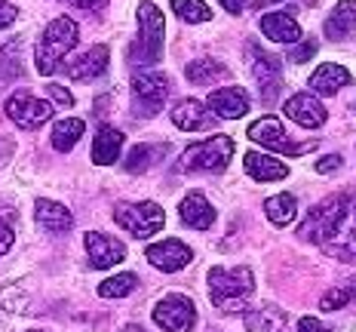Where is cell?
I'll list each match as a JSON object with an SVG mask.
<instances>
[{
	"instance_id": "6da1fadb",
	"label": "cell",
	"mask_w": 356,
	"mask_h": 332,
	"mask_svg": "<svg viewBox=\"0 0 356 332\" xmlns=\"http://www.w3.org/2000/svg\"><path fill=\"white\" fill-rule=\"evenodd\" d=\"M301 237L335 258L356 255V194H335L316 203L301 221Z\"/></svg>"
},
{
	"instance_id": "7a4b0ae2",
	"label": "cell",
	"mask_w": 356,
	"mask_h": 332,
	"mask_svg": "<svg viewBox=\"0 0 356 332\" xmlns=\"http://www.w3.org/2000/svg\"><path fill=\"white\" fill-rule=\"evenodd\" d=\"M209 299L218 311H227V314H240L249 308V299L255 292V277H252L249 268H212L209 277Z\"/></svg>"
},
{
	"instance_id": "3957f363",
	"label": "cell",
	"mask_w": 356,
	"mask_h": 332,
	"mask_svg": "<svg viewBox=\"0 0 356 332\" xmlns=\"http://www.w3.org/2000/svg\"><path fill=\"white\" fill-rule=\"evenodd\" d=\"M163 31H166V22H163L160 6L154 3H138V37L129 49H126V65L132 68H151L154 62L163 58Z\"/></svg>"
},
{
	"instance_id": "277c9868",
	"label": "cell",
	"mask_w": 356,
	"mask_h": 332,
	"mask_svg": "<svg viewBox=\"0 0 356 332\" xmlns=\"http://www.w3.org/2000/svg\"><path fill=\"white\" fill-rule=\"evenodd\" d=\"M77 40H80V28H77V22H74L71 16L53 19L47 25V31L40 34L37 47H34L37 71H40V74H53L58 68V62H62V58L68 56L74 47H77Z\"/></svg>"
},
{
	"instance_id": "5b68a950",
	"label": "cell",
	"mask_w": 356,
	"mask_h": 332,
	"mask_svg": "<svg viewBox=\"0 0 356 332\" xmlns=\"http://www.w3.org/2000/svg\"><path fill=\"white\" fill-rule=\"evenodd\" d=\"M234 157V142L227 136H212L206 142L191 145L178 160L181 173H225Z\"/></svg>"
},
{
	"instance_id": "8992f818",
	"label": "cell",
	"mask_w": 356,
	"mask_h": 332,
	"mask_svg": "<svg viewBox=\"0 0 356 332\" xmlns=\"http://www.w3.org/2000/svg\"><path fill=\"white\" fill-rule=\"evenodd\" d=\"M114 221L132 234L136 240H147L166 225V212L157 203H117Z\"/></svg>"
},
{
	"instance_id": "52a82bcc",
	"label": "cell",
	"mask_w": 356,
	"mask_h": 332,
	"mask_svg": "<svg viewBox=\"0 0 356 332\" xmlns=\"http://www.w3.org/2000/svg\"><path fill=\"white\" fill-rule=\"evenodd\" d=\"M53 105L43 99H37V95H31L28 90H19L13 93L10 99H6V114H10L13 123H19L22 129H37L43 127V123L53 117Z\"/></svg>"
},
{
	"instance_id": "ba28073f",
	"label": "cell",
	"mask_w": 356,
	"mask_h": 332,
	"mask_svg": "<svg viewBox=\"0 0 356 332\" xmlns=\"http://www.w3.org/2000/svg\"><path fill=\"white\" fill-rule=\"evenodd\" d=\"M154 323L166 332H191L197 323V308L188 295H166L154 308Z\"/></svg>"
},
{
	"instance_id": "9c48e42d",
	"label": "cell",
	"mask_w": 356,
	"mask_h": 332,
	"mask_svg": "<svg viewBox=\"0 0 356 332\" xmlns=\"http://www.w3.org/2000/svg\"><path fill=\"white\" fill-rule=\"evenodd\" d=\"M249 139L258 142V145H264V148H270V151H277V154H292V157H298L301 151L314 148V145H304V148L295 145L292 139L286 136L283 123H280L277 117H261V120H255L249 127Z\"/></svg>"
},
{
	"instance_id": "30bf717a",
	"label": "cell",
	"mask_w": 356,
	"mask_h": 332,
	"mask_svg": "<svg viewBox=\"0 0 356 332\" xmlns=\"http://www.w3.org/2000/svg\"><path fill=\"white\" fill-rule=\"evenodd\" d=\"M132 93H136V99L145 105V114H157L169 95V77L166 74L142 71L132 77Z\"/></svg>"
},
{
	"instance_id": "8fae6325",
	"label": "cell",
	"mask_w": 356,
	"mask_h": 332,
	"mask_svg": "<svg viewBox=\"0 0 356 332\" xmlns=\"http://www.w3.org/2000/svg\"><path fill=\"white\" fill-rule=\"evenodd\" d=\"M86 253H89V264H92V268L108 271L126 258V246L117 237H111V234L86 231Z\"/></svg>"
},
{
	"instance_id": "7c38bea8",
	"label": "cell",
	"mask_w": 356,
	"mask_h": 332,
	"mask_svg": "<svg viewBox=\"0 0 356 332\" xmlns=\"http://www.w3.org/2000/svg\"><path fill=\"white\" fill-rule=\"evenodd\" d=\"M191 258H194V253H191V246L188 243H181V240H160V243H154L151 249H147V262L154 264V268H160V271H181V268H188L191 264Z\"/></svg>"
},
{
	"instance_id": "4fadbf2b",
	"label": "cell",
	"mask_w": 356,
	"mask_h": 332,
	"mask_svg": "<svg viewBox=\"0 0 356 332\" xmlns=\"http://www.w3.org/2000/svg\"><path fill=\"white\" fill-rule=\"evenodd\" d=\"M252 77H255L264 102H273L280 95V62L258 47H252Z\"/></svg>"
},
{
	"instance_id": "5bb4252c",
	"label": "cell",
	"mask_w": 356,
	"mask_h": 332,
	"mask_svg": "<svg viewBox=\"0 0 356 332\" xmlns=\"http://www.w3.org/2000/svg\"><path fill=\"white\" fill-rule=\"evenodd\" d=\"M108 62H111V53L108 47H92L86 49L83 56H77L74 62L65 68L71 80H80V84H92V80H99L102 74L108 71Z\"/></svg>"
},
{
	"instance_id": "9a60e30c",
	"label": "cell",
	"mask_w": 356,
	"mask_h": 332,
	"mask_svg": "<svg viewBox=\"0 0 356 332\" xmlns=\"http://www.w3.org/2000/svg\"><path fill=\"white\" fill-rule=\"evenodd\" d=\"M206 105L215 117H225V120H236L249 111V93L243 86H225V90H215Z\"/></svg>"
},
{
	"instance_id": "2e32d148",
	"label": "cell",
	"mask_w": 356,
	"mask_h": 332,
	"mask_svg": "<svg viewBox=\"0 0 356 332\" xmlns=\"http://www.w3.org/2000/svg\"><path fill=\"white\" fill-rule=\"evenodd\" d=\"M286 117L295 120L298 127L307 129H320L325 123V108L320 105V99H314L310 93H298L286 102Z\"/></svg>"
},
{
	"instance_id": "e0dca14e",
	"label": "cell",
	"mask_w": 356,
	"mask_h": 332,
	"mask_svg": "<svg viewBox=\"0 0 356 332\" xmlns=\"http://www.w3.org/2000/svg\"><path fill=\"white\" fill-rule=\"evenodd\" d=\"M172 123L184 132H197V129H212L215 117H212L209 105H203V102H197V99H184L181 105L172 108Z\"/></svg>"
},
{
	"instance_id": "ac0fdd59",
	"label": "cell",
	"mask_w": 356,
	"mask_h": 332,
	"mask_svg": "<svg viewBox=\"0 0 356 332\" xmlns=\"http://www.w3.org/2000/svg\"><path fill=\"white\" fill-rule=\"evenodd\" d=\"M34 221L43 228V231H53V234H65L74 228V216H71L68 206L47 200V197H40V200L34 203Z\"/></svg>"
},
{
	"instance_id": "d6986e66",
	"label": "cell",
	"mask_w": 356,
	"mask_h": 332,
	"mask_svg": "<svg viewBox=\"0 0 356 332\" xmlns=\"http://www.w3.org/2000/svg\"><path fill=\"white\" fill-rule=\"evenodd\" d=\"M178 216H181V221L188 228H194V231H206L215 221V206L206 200L200 191H191L181 200V206H178Z\"/></svg>"
},
{
	"instance_id": "ffe728a7",
	"label": "cell",
	"mask_w": 356,
	"mask_h": 332,
	"mask_svg": "<svg viewBox=\"0 0 356 332\" xmlns=\"http://www.w3.org/2000/svg\"><path fill=\"white\" fill-rule=\"evenodd\" d=\"M123 142H126V136L120 129L102 127L95 132V142H92V164H99V166L117 164V160H120V151H123Z\"/></svg>"
},
{
	"instance_id": "44dd1931",
	"label": "cell",
	"mask_w": 356,
	"mask_h": 332,
	"mask_svg": "<svg viewBox=\"0 0 356 332\" xmlns=\"http://www.w3.org/2000/svg\"><path fill=\"white\" fill-rule=\"evenodd\" d=\"M243 164H246V173L255 182H283V179H289V166L280 164V160L270 157V154L249 151Z\"/></svg>"
},
{
	"instance_id": "7402d4cb",
	"label": "cell",
	"mask_w": 356,
	"mask_h": 332,
	"mask_svg": "<svg viewBox=\"0 0 356 332\" xmlns=\"http://www.w3.org/2000/svg\"><path fill=\"white\" fill-rule=\"evenodd\" d=\"M350 80L353 77H350V71H347L344 65L325 62V65H320V68L314 71V77H310V86H314V93H320V95H335L338 90H344Z\"/></svg>"
},
{
	"instance_id": "603a6c76",
	"label": "cell",
	"mask_w": 356,
	"mask_h": 332,
	"mask_svg": "<svg viewBox=\"0 0 356 332\" xmlns=\"http://www.w3.org/2000/svg\"><path fill=\"white\" fill-rule=\"evenodd\" d=\"M261 31L267 40L295 43L301 37V25L289 13H267V16H261Z\"/></svg>"
},
{
	"instance_id": "cb8c5ba5",
	"label": "cell",
	"mask_w": 356,
	"mask_h": 332,
	"mask_svg": "<svg viewBox=\"0 0 356 332\" xmlns=\"http://www.w3.org/2000/svg\"><path fill=\"white\" fill-rule=\"evenodd\" d=\"M184 74H188L191 84L212 86L215 80H225L227 77V65L218 62V58H212V56H203V58H197V62H191L188 68H184Z\"/></svg>"
},
{
	"instance_id": "d4e9b609",
	"label": "cell",
	"mask_w": 356,
	"mask_h": 332,
	"mask_svg": "<svg viewBox=\"0 0 356 332\" xmlns=\"http://www.w3.org/2000/svg\"><path fill=\"white\" fill-rule=\"evenodd\" d=\"M286 326V314L277 305H261L246 314V329L249 332H280Z\"/></svg>"
},
{
	"instance_id": "484cf974",
	"label": "cell",
	"mask_w": 356,
	"mask_h": 332,
	"mask_svg": "<svg viewBox=\"0 0 356 332\" xmlns=\"http://www.w3.org/2000/svg\"><path fill=\"white\" fill-rule=\"evenodd\" d=\"M353 22H356V0H341L335 10L329 13V19H325V37L329 40H341L350 31Z\"/></svg>"
},
{
	"instance_id": "4316f807",
	"label": "cell",
	"mask_w": 356,
	"mask_h": 332,
	"mask_svg": "<svg viewBox=\"0 0 356 332\" xmlns=\"http://www.w3.org/2000/svg\"><path fill=\"white\" fill-rule=\"evenodd\" d=\"M83 132H86V123L80 120V117H65V120H58L56 129H53V148L58 154H68L71 148L83 139Z\"/></svg>"
},
{
	"instance_id": "83f0119b",
	"label": "cell",
	"mask_w": 356,
	"mask_h": 332,
	"mask_svg": "<svg viewBox=\"0 0 356 332\" xmlns=\"http://www.w3.org/2000/svg\"><path fill=\"white\" fill-rule=\"evenodd\" d=\"M264 212L273 225L283 228V225H292L295 221V216H298V203H295L292 194H277V197H267Z\"/></svg>"
},
{
	"instance_id": "f1b7e54d",
	"label": "cell",
	"mask_w": 356,
	"mask_h": 332,
	"mask_svg": "<svg viewBox=\"0 0 356 332\" xmlns=\"http://www.w3.org/2000/svg\"><path fill=\"white\" fill-rule=\"evenodd\" d=\"M172 13L178 19L191 22V25H200V22L212 19V10L203 3V0H172Z\"/></svg>"
},
{
	"instance_id": "f546056e",
	"label": "cell",
	"mask_w": 356,
	"mask_h": 332,
	"mask_svg": "<svg viewBox=\"0 0 356 332\" xmlns=\"http://www.w3.org/2000/svg\"><path fill=\"white\" fill-rule=\"evenodd\" d=\"M136 286H138V277L132 274V271H126V274L108 277L105 283L99 286V295H102V299H123V295H129Z\"/></svg>"
},
{
	"instance_id": "4dcf8cb0",
	"label": "cell",
	"mask_w": 356,
	"mask_h": 332,
	"mask_svg": "<svg viewBox=\"0 0 356 332\" xmlns=\"http://www.w3.org/2000/svg\"><path fill=\"white\" fill-rule=\"evenodd\" d=\"M151 164H157V151H154L151 145H136V148L129 151V157H126L123 169H126L129 175H142Z\"/></svg>"
},
{
	"instance_id": "1f68e13d",
	"label": "cell",
	"mask_w": 356,
	"mask_h": 332,
	"mask_svg": "<svg viewBox=\"0 0 356 332\" xmlns=\"http://www.w3.org/2000/svg\"><path fill=\"white\" fill-rule=\"evenodd\" d=\"M347 301H350V292H347V290H329L323 295L320 308H323V311H341Z\"/></svg>"
},
{
	"instance_id": "d6a6232c",
	"label": "cell",
	"mask_w": 356,
	"mask_h": 332,
	"mask_svg": "<svg viewBox=\"0 0 356 332\" xmlns=\"http://www.w3.org/2000/svg\"><path fill=\"white\" fill-rule=\"evenodd\" d=\"M49 99L58 102V108H71L74 105V95L65 90V86H58V84H49Z\"/></svg>"
},
{
	"instance_id": "836d02e7",
	"label": "cell",
	"mask_w": 356,
	"mask_h": 332,
	"mask_svg": "<svg viewBox=\"0 0 356 332\" xmlns=\"http://www.w3.org/2000/svg\"><path fill=\"white\" fill-rule=\"evenodd\" d=\"M314 53H316V43H314V40H304L301 47H295L292 53H289V58H292V62H298V65H301V62H307V58L314 56Z\"/></svg>"
},
{
	"instance_id": "e575fe53",
	"label": "cell",
	"mask_w": 356,
	"mask_h": 332,
	"mask_svg": "<svg viewBox=\"0 0 356 332\" xmlns=\"http://www.w3.org/2000/svg\"><path fill=\"white\" fill-rule=\"evenodd\" d=\"M13 240H16V234H13V225H6L3 219H0V255H6L13 249Z\"/></svg>"
},
{
	"instance_id": "d590c367",
	"label": "cell",
	"mask_w": 356,
	"mask_h": 332,
	"mask_svg": "<svg viewBox=\"0 0 356 332\" xmlns=\"http://www.w3.org/2000/svg\"><path fill=\"white\" fill-rule=\"evenodd\" d=\"M16 6L13 3H0V28H6V25H13V22H16Z\"/></svg>"
},
{
	"instance_id": "8d00e7d4",
	"label": "cell",
	"mask_w": 356,
	"mask_h": 332,
	"mask_svg": "<svg viewBox=\"0 0 356 332\" xmlns=\"http://www.w3.org/2000/svg\"><path fill=\"white\" fill-rule=\"evenodd\" d=\"M298 332H332L329 326H323L316 317H304L301 320V326H298Z\"/></svg>"
},
{
	"instance_id": "74e56055",
	"label": "cell",
	"mask_w": 356,
	"mask_h": 332,
	"mask_svg": "<svg viewBox=\"0 0 356 332\" xmlns=\"http://www.w3.org/2000/svg\"><path fill=\"white\" fill-rule=\"evenodd\" d=\"M335 169H341V157H338V154H332V157H323L320 164H316V173H335Z\"/></svg>"
},
{
	"instance_id": "f35d334b",
	"label": "cell",
	"mask_w": 356,
	"mask_h": 332,
	"mask_svg": "<svg viewBox=\"0 0 356 332\" xmlns=\"http://www.w3.org/2000/svg\"><path fill=\"white\" fill-rule=\"evenodd\" d=\"M218 3L225 6L227 13H234V16H236V13H243V6H246V0H218Z\"/></svg>"
},
{
	"instance_id": "ab89813d",
	"label": "cell",
	"mask_w": 356,
	"mask_h": 332,
	"mask_svg": "<svg viewBox=\"0 0 356 332\" xmlns=\"http://www.w3.org/2000/svg\"><path fill=\"white\" fill-rule=\"evenodd\" d=\"M71 3L83 6V10H92V6H99V3H102V0H71Z\"/></svg>"
},
{
	"instance_id": "60d3db41",
	"label": "cell",
	"mask_w": 356,
	"mask_h": 332,
	"mask_svg": "<svg viewBox=\"0 0 356 332\" xmlns=\"http://www.w3.org/2000/svg\"><path fill=\"white\" fill-rule=\"evenodd\" d=\"M273 3H289V0H255V6H273Z\"/></svg>"
},
{
	"instance_id": "b9f144b4",
	"label": "cell",
	"mask_w": 356,
	"mask_h": 332,
	"mask_svg": "<svg viewBox=\"0 0 356 332\" xmlns=\"http://www.w3.org/2000/svg\"><path fill=\"white\" fill-rule=\"evenodd\" d=\"M28 332H47V329H28Z\"/></svg>"
}]
</instances>
